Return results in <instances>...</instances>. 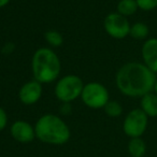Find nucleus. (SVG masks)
<instances>
[{
  "label": "nucleus",
  "instance_id": "nucleus-3",
  "mask_svg": "<svg viewBox=\"0 0 157 157\" xmlns=\"http://www.w3.org/2000/svg\"><path fill=\"white\" fill-rule=\"evenodd\" d=\"M33 78L41 84L56 81L61 71V63L58 55L51 48H39L31 59Z\"/></svg>",
  "mask_w": 157,
  "mask_h": 157
},
{
  "label": "nucleus",
  "instance_id": "nucleus-10",
  "mask_svg": "<svg viewBox=\"0 0 157 157\" xmlns=\"http://www.w3.org/2000/svg\"><path fill=\"white\" fill-rule=\"evenodd\" d=\"M143 63L155 74H157V38L145 40L141 48Z\"/></svg>",
  "mask_w": 157,
  "mask_h": 157
},
{
  "label": "nucleus",
  "instance_id": "nucleus-7",
  "mask_svg": "<svg viewBox=\"0 0 157 157\" xmlns=\"http://www.w3.org/2000/svg\"><path fill=\"white\" fill-rule=\"evenodd\" d=\"M130 26L128 18L121 15L117 12L109 13L103 21V28L108 36L117 40L124 39L129 36Z\"/></svg>",
  "mask_w": 157,
  "mask_h": 157
},
{
  "label": "nucleus",
  "instance_id": "nucleus-12",
  "mask_svg": "<svg viewBox=\"0 0 157 157\" xmlns=\"http://www.w3.org/2000/svg\"><path fill=\"white\" fill-rule=\"evenodd\" d=\"M127 150L131 157H143L146 153V144L141 137L131 138L128 142Z\"/></svg>",
  "mask_w": 157,
  "mask_h": 157
},
{
  "label": "nucleus",
  "instance_id": "nucleus-19",
  "mask_svg": "<svg viewBox=\"0 0 157 157\" xmlns=\"http://www.w3.org/2000/svg\"><path fill=\"white\" fill-rule=\"evenodd\" d=\"M60 110H61V112H63V113H65V114L70 113V111H71V105H70V103H68V102L63 103V105H61V107H60Z\"/></svg>",
  "mask_w": 157,
  "mask_h": 157
},
{
  "label": "nucleus",
  "instance_id": "nucleus-15",
  "mask_svg": "<svg viewBox=\"0 0 157 157\" xmlns=\"http://www.w3.org/2000/svg\"><path fill=\"white\" fill-rule=\"evenodd\" d=\"M44 39H45L46 43L52 48H58L63 43V36L57 30H48L44 33Z\"/></svg>",
  "mask_w": 157,
  "mask_h": 157
},
{
  "label": "nucleus",
  "instance_id": "nucleus-14",
  "mask_svg": "<svg viewBox=\"0 0 157 157\" xmlns=\"http://www.w3.org/2000/svg\"><path fill=\"white\" fill-rule=\"evenodd\" d=\"M148 33H150V29H148L147 25L143 22H137L130 26L129 36L136 40L145 39V38H147Z\"/></svg>",
  "mask_w": 157,
  "mask_h": 157
},
{
  "label": "nucleus",
  "instance_id": "nucleus-8",
  "mask_svg": "<svg viewBox=\"0 0 157 157\" xmlns=\"http://www.w3.org/2000/svg\"><path fill=\"white\" fill-rule=\"evenodd\" d=\"M42 93H43L42 84L33 78L22 85L18 90V99L23 105H33L41 99Z\"/></svg>",
  "mask_w": 157,
  "mask_h": 157
},
{
  "label": "nucleus",
  "instance_id": "nucleus-13",
  "mask_svg": "<svg viewBox=\"0 0 157 157\" xmlns=\"http://www.w3.org/2000/svg\"><path fill=\"white\" fill-rule=\"evenodd\" d=\"M138 5L136 2V0H120L117 3V13H120L121 15L128 17L131 16L138 11Z\"/></svg>",
  "mask_w": 157,
  "mask_h": 157
},
{
  "label": "nucleus",
  "instance_id": "nucleus-18",
  "mask_svg": "<svg viewBox=\"0 0 157 157\" xmlns=\"http://www.w3.org/2000/svg\"><path fill=\"white\" fill-rule=\"evenodd\" d=\"M8 125V114L3 108L0 107V131L6 129Z\"/></svg>",
  "mask_w": 157,
  "mask_h": 157
},
{
  "label": "nucleus",
  "instance_id": "nucleus-4",
  "mask_svg": "<svg viewBox=\"0 0 157 157\" xmlns=\"http://www.w3.org/2000/svg\"><path fill=\"white\" fill-rule=\"evenodd\" d=\"M85 84L82 78L75 74H67L59 78L54 87L55 97L61 103H71L81 97Z\"/></svg>",
  "mask_w": 157,
  "mask_h": 157
},
{
  "label": "nucleus",
  "instance_id": "nucleus-1",
  "mask_svg": "<svg viewBox=\"0 0 157 157\" xmlns=\"http://www.w3.org/2000/svg\"><path fill=\"white\" fill-rule=\"evenodd\" d=\"M156 74L143 63L131 61L123 65L115 75L117 90L124 96L137 98L153 92Z\"/></svg>",
  "mask_w": 157,
  "mask_h": 157
},
{
  "label": "nucleus",
  "instance_id": "nucleus-21",
  "mask_svg": "<svg viewBox=\"0 0 157 157\" xmlns=\"http://www.w3.org/2000/svg\"><path fill=\"white\" fill-rule=\"evenodd\" d=\"M153 92H154L155 94L157 95V78H156V81H155V84H154V90H153Z\"/></svg>",
  "mask_w": 157,
  "mask_h": 157
},
{
  "label": "nucleus",
  "instance_id": "nucleus-16",
  "mask_svg": "<svg viewBox=\"0 0 157 157\" xmlns=\"http://www.w3.org/2000/svg\"><path fill=\"white\" fill-rule=\"evenodd\" d=\"M105 114L110 117H118L123 113V107L118 101L110 100L103 108Z\"/></svg>",
  "mask_w": 157,
  "mask_h": 157
},
{
  "label": "nucleus",
  "instance_id": "nucleus-6",
  "mask_svg": "<svg viewBox=\"0 0 157 157\" xmlns=\"http://www.w3.org/2000/svg\"><path fill=\"white\" fill-rule=\"evenodd\" d=\"M148 116L141 109H133L129 112L123 122V130L127 137L140 138L147 128Z\"/></svg>",
  "mask_w": 157,
  "mask_h": 157
},
{
  "label": "nucleus",
  "instance_id": "nucleus-5",
  "mask_svg": "<svg viewBox=\"0 0 157 157\" xmlns=\"http://www.w3.org/2000/svg\"><path fill=\"white\" fill-rule=\"evenodd\" d=\"M81 100L86 107L90 109H103L110 101V95L108 88L99 82L86 83L81 94Z\"/></svg>",
  "mask_w": 157,
  "mask_h": 157
},
{
  "label": "nucleus",
  "instance_id": "nucleus-11",
  "mask_svg": "<svg viewBox=\"0 0 157 157\" xmlns=\"http://www.w3.org/2000/svg\"><path fill=\"white\" fill-rule=\"evenodd\" d=\"M140 109L148 116V117H156L157 116V95L154 92L141 97Z\"/></svg>",
  "mask_w": 157,
  "mask_h": 157
},
{
  "label": "nucleus",
  "instance_id": "nucleus-9",
  "mask_svg": "<svg viewBox=\"0 0 157 157\" xmlns=\"http://www.w3.org/2000/svg\"><path fill=\"white\" fill-rule=\"evenodd\" d=\"M10 133L20 143H30L36 138L35 127L26 121H15L10 127Z\"/></svg>",
  "mask_w": 157,
  "mask_h": 157
},
{
  "label": "nucleus",
  "instance_id": "nucleus-20",
  "mask_svg": "<svg viewBox=\"0 0 157 157\" xmlns=\"http://www.w3.org/2000/svg\"><path fill=\"white\" fill-rule=\"evenodd\" d=\"M11 0H0V9L1 8H5L6 6H8L10 3Z\"/></svg>",
  "mask_w": 157,
  "mask_h": 157
},
{
  "label": "nucleus",
  "instance_id": "nucleus-2",
  "mask_svg": "<svg viewBox=\"0 0 157 157\" xmlns=\"http://www.w3.org/2000/svg\"><path fill=\"white\" fill-rule=\"evenodd\" d=\"M36 138L51 145H63L70 139V128L66 122L56 114H44L38 118L35 125Z\"/></svg>",
  "mask_w": 157,
  "mask_h": 157
},
{
  "label": "nucleus",
  "instance_id": "nucleus-17",
  "mask_svg": "<svg viewBox=\"0 0 157 157\" xmlns=\"http://www.w3.org/2000/svg\"><path fill=\"white\" fill-rule=\"evenodd\" d=\"M136 2L142 11H152L157 8V0H136Z\"/></svg>",
  "mask_w": 157,
  "mask_h": 157
}]
</instances>
